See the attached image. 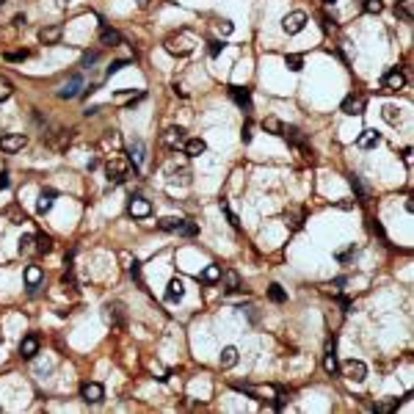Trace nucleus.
Returning a JSON list of instances; mask_svg holds the SVG:
<instances>
[{"mask_svg": "<svg viewBox=\"0 0 414 414\" xmlns=\"http://www.w3.org/2000/svg\"><path fill=\"white\" fill-rule=\"evenodd\" d=\"M163 47H166L172 56H191L193 53V47H196V42H193V36L191 33H174V36H168L166 42H163Z\"/></svg>", "mask_w": 414, "mask_h": 414, "instance_id": "nucleus-1", "label": "nucleus"}, {"mask_svg": "<svg viewBox=\"0 0 414 414\" xmlns=\"http://www.w3.org/2000/svg\"><path fill=\"white\" fill-rule=\"evenodd\" d=\"M105 174H108V185H119V182H125L127 177H130V160H108L105 166Z\"/></svg>", "mask_w": 414, "mask_h": 414, "instance_id": "nucleus-2", "label": "nucleus"}, {"mask_svg": "<svg viewBox=\"0 0 414 414\" xmlns=\"http://www.w3.org/2000/svg\"><path fill=\"white\" fill-rule=\"evenodd\" d=\"M103 321L111 326V329H121V326H125V304L121 301H108L103 307Z\"/></svg>", "mask_w": 414, "mask_h": 414, "instance_id": "nucleus-3", "label": "nucleus"}, {"mask_svg": "<svg viewBox=\"0 0 414 414\" xmlns=\"http://www.w3.org/2000/svg\"><path fill=\"white\" fill-rule=\"evenodd\" d=\"M340 373L348 381H356V384H362L364 378H368V364L362 362V359H348V362H343L340 364Z\"/></svg>", "mask_w": 414, "mask_h": 414, "instance_id": "nucleus-4", "label": "nucleus"}, {"mask_svg": "<svg viewBox=\"0 0 414 414\" xmlns=\"http://www.w3.org/2000/svg\"><path fill=\"white\" fill-rule=\"evenodd\" d=\"M307 22H309V17L304 14V11H290V14L282 19V28H284V33L296 36V33H301L304 28H307Z\"/></svg>", "mask_w": 414, "mask_h": 414, "instance_id": "nucleus-5", "label": "nucleus"}, {"mask_svg": "<svg viewBox=\"0 0 414 414\" xmlns=\"http://www.w3.org/2000/svg\"><path fill=\"white\" fill-rule=\"evenodd\" d=\"M127 160L133 163V168H141L147 160V144L141 138H133L130 144H127Z\"/></svg>", "mask_w": 414, "mask_h": 414, "instance_id": "nucleus-6", "label": "nucleus"}, {"mask_svg": "<svg viewBox=\"0 0 414 414\" xmlns=\"http://www.w3.org/2000/svg\"><path fill=\"white\" fill-rule=\"evenodd\" d=\"M364 108H368V100L362 97V94H348V97L343 100V113H348V116H362Z\"/></svg>", "mask_w": 414, "mask_h": 414, "instance_id": "nucleus-7", "label": "nucleus"}, {"mask_svg": "<svg viewBox=\"0 0 414 414\" xmlns=\"http://www.w3.org/2000/svg\"><path fill=\"white\" fill-rule=\"evenodd\" d=\"M163 144H166L168 149H180L182 144H185V130H182L180 125H172L163 130Z\"/></svg>", "mask_w": 414, "mask_h": 414, "instance_id": "nucleus-8", "label": "nucleus"}, {"mask_svg": "<svg viewBox=\"0 0 414 414\" xmlns=\"http://www.w3.org/2000/svg\"><path fill=\"white\" fill-rule=\"evenodd\" d=\"M229 97L235 100L237 108H243L246 113H252V91L246 86H229Z\"/></svg>", "mask_w": 414, "mask_h": 414, "instance_id": "nucleus-9", "label": "nucleus"}, {"mask_svg": "<svg viewBox=\"0 0 414 414\" xmlns=\"http://www.w3.org/2000/svg\"><path fill=\"white\" fill-rule=\"evenodd\" d=\"M25 144H28V138H25L22 133H9V135H3L0 138V149L3 152H19V149H25Z\"/></svg>", "mask_w": 414, "mask_h": 414, "instance_id": "nucleus-10", "label": "nucleus"}, {"mask_svg": "<svg viewBox=\"0 0 414 414\" xmlns=\"http://www.w3.org/2000/svg\"><path fill=\"white\" fill-rule=\"evenodd\" d=\"M80 398H83L86 403H100V400L105 398L103 384H97V381H86L83 386H80Z\"/></svg>", "mask_w": 414, "mask_h": 414, "instance_id": "nucleus-11", "label": "nucleus"}, {"mask_svg": "<svg viewBox=\"0 0 414 414\" xmlns=\"http://www.w3.org/2000/svg\"><path fill=\"white\" fill-rule=\"evenodd\" d=\"M80 91H83V78H80V75H72V78L58 89V97L61 100H72V97H78Z\"/></svg>", "mask_w": 414, "mask_h": 414, "instance_id": "nucleus-12", "label": "nucleus"}, {"mask_svg": "<svg viewBox=\"0 0 414 414\" xmlns=\"http://www.w3.org/2000/svg\"><path fill=\"white\" fill-rule=\"evenodd\" d=\"M127 213H130L133 218H147V215H152V205H149L144 196H133L130 205H127Z\"/></svg>", "mask_w": 414, "mask_h": 414, "instance_id": "nucleus-13", "label": "nucleus"}, {"mask_svg": "<svg viewBox=\"0 0 414 414\" xmlns=\"http://www.w3.org/2000/svg\"><path fill=\"white\" fill-rule=\"evenodd\" d=\"M381 86H384L386 91H400V89H406V75L400 72V69H389V72L384 75Z\"/></svg>", "mask_w": 414, "mask_h": 414, "instance_id": "nucleus-14", "label": "nucleus"}, {"mask_svg": "<svg viewBox=\"0 0 414 414\" xmlns=\"http://www.w3.org/2000/svg\"><path fill=\"white\" fill-rule=\"evenodd\" d=\"M42 279H44V271L39 265H28L25 268V282H28V293L36 296V290L42 287Z\"/></svg>", "mask_w": 414, "mask_h": 414, "instance_id": "nucleus-15", "label": "nucleus"}, {"mask_svg": "<svg viewBox=\"0 0 414 414\" xmlns=\"http://www.w3.org/2000/svg\"><path fill=\"white\" fill-rule=\"evenodd\" d=\"M334 340H329L326 343V356H323V370L329 373V376H334L337 370H340V362H337V354H334Z\"/></svg>", "mask_w": 414, "mask_h": 414, "instance_id": "nucleus-16", "label": "nucleus"}, {"mask_svg": "<svg viewBox=\"0 0 414 414\" xmlns=\"http://www.w3.org/2000/svg\"><path fill=\"white\" fill-rule=\"evenodd\" d=\"M378 144H381V133L378 130H362L356 138V147L359 149H376Z\"/></svg>", "mask_w": 414, "mask_h": 414, "instance_id": "nucleus-17", "label": "nucleus"}, {"mask_svg": "<svg viewBox=\"0 0 414 414\" xmlns=\"http://www.w3.org/2000/svg\"><path fill=\"white\" fill-rule=\"evenodd\" d=\"M36 354H39V337L36 334L22 337V343H19V356H22V359H33Z\"/></svg>", "mask_w": 414, "mask_h": 414, "instance_id": "nucleus-18", "label": "nucleus"}, {"mask_svg": "<svg viewBox=\"0 0 414 414\" xmlns=\"http://www.w3.org/2000/svg\"><path fill=\"white\" fill-rule=\"evenodd\" d=\"M56 199H58L56 191H50V188H47V191H42V193H39V202H36V213H39V215L50 213L53 205H56Z\"/></svg>", "mask_w": 414, "mask_h": 414, "instance_id": "nucleus-19", "label": "nucleus"}, {"mask_svg": "<svg viewBox=\"0 0 414 414\" xmlns=\"http://www.w3.org/2000/svg\"><path fill=\"white\" fill-rule=\"evenodd\" d=\"M100 42L108 44V47H119V44H125V39H121V33L116 28H108V25H103V28H100Z\"/></svg>", "mask_w": 414, "mask_h": 414, "instance_id": "nucleus-20", "label": "nucleus"}, {"mask_svg": "<svg viewBox=\"0 0 414 414\" xmlns=\"http://www.w3.org/2000/svg\"><path fill=\"white\" fill-rule=\"evenodd\" d=\"M182 149H185L188 158H199V155L207 152V144H205V138H185Z\"/></svg>", "mask_w": 414, "mask_h": 414, "instance_id": "nucleus-21", "label": "nucleus"}, {"mask_svg": "<svg viewBox=\"0 0 414 414\" xmlns=\"http://www.w3.org/2000/svg\"><path fill=\"white\" fill-rule=\"evenodd\" d=\"M182 296H185V282H182L180 276H174L166 287V301H180Z\"/></svg>", "mask_w": 414, "mask_h": 414, "instance_id": "nucleus-22", "label": "nucleus"}, {"mask_svg": "<svg viewBox=\"0 0 414 414\" xmlns=\"http://www.w3.org/2000/svg\"><path fill=\"white\" fill-rule=\"evenodd\" d=\"M61 39V25H47V28L39 31V42L42 44H58Z\"/></svg>", "mask_w": 414, "mask_h": 414, "instance_id": "nucleus-23", "label": "nucleus"}, {"mask_svg": "<svg viewBox=\"0 0 414 414\" xmlns=\"http://www.w3.org/2000/svg\"><path fill=\"white\" fill-rule=\"evenodd\" d=\"M221 279H224V293H235V290H240V274H237V271H224Z\"/></svg>", "mask_w": 414, "mask_h": 414, "instance_id": "nucleus-24", "label": "nucleus"}, {"mask_svg": "<svg viewBox=\"0 0 414 414\" xmlns=\"http://www.w3.org/2000/svg\"><path fill=\"white\" fill-rule=\"evenodd\" d=\"M47 144L56 147V149H66L69 147V130H56L47 135Z\"/></svg>", "mask_w": 414, "mask_h": 414, "instance_id": "nucleus-25", "label": "nucleus"}, {"mask_svg": "<svg viewBox=\"0 0 414 414\" xmlns=\"http://www.w3.org/2000/svg\"><path fill=\"white\" fill-rule=\"evenodd\" d=\"M235 362H237V348L235 345H227V348L221 351V356H218V364L224 370H229V368H235Z\"/></svg>", "mask_w": 414, "mask_h": 414, "instance_id": "nucleus-26", "label": "nucleus"}, {"mask_svg": "<svg viewBox=\"0 0 414 414\" xmlns=\"http://www.w3.org/2000/svg\"><path fill=\"white\" fill-rule=\"evenodd\" d=\"M182 221H185V218H177V215H166V218L158 221V227L163 229V232H177V229L182 227Z\"/></svg>", "mask_w": 414, "mask_h": 414, "instance_id": "nucleus-27", "label": "nucleus"}, {"mask_svg": "<svg viewBox=\"0 0 414 414\" xmlns=\"http://www.w3.org/2000/svg\"><path fill=\"white\" fill-rule=\"evenodd\" d=\"M398 17L406 19V22H411V19H414V3H411V0H400V3H398Z\"/></svg>", "mask_w": 414, "mask_h": 414, "instance_id": "nucleus-28", "label": "nucleus"}, {"mask_svg": "<svg viewBox=\"0 0 414 414\" xmlns=\"http://www.w3.org/2000/svg\"><path fill=\"white\" fill-rule=\"evenodd\" d=\"M202 282H207V284L221 282V268L218 265H207L205 271H202Z\"/></svg>", "mask_w": 414, "mask_h": 414, "instance_id": "nucleus-29", "label": "nucleus"}, {"mask_svg": "<svg viewBox=\"0 0 414 414\" xmlns=\"http://www.w3.org/2000/svg\"><path fill=\"white\" fill-rule=\"evenodd\" d=\"M36 252L39 254H50L53 252V237L50 235H36Z\"/></svg>", "mask_w": 414, "mask_h": 414, "instance_id": "nucleus-30", "label": "nucleus"}, {"mask_svg": "<svg viewBox=\"0 0 414 414\" xmlns=\"http://www.w3.org/2000/svg\"><path fill=\"white\" fill-rule=\"evenodd\" d=\"M33 243H36V235H22V237H19V254H28V252H33V249H36V246H33Z\"/></svg>", "mask_w": 414, "mask_h": 414, "instance_id": "nucleus-31", "label": "nucleus"}, {"mask_svg": "<svg viewBox=\"0 0 414 414\" xmlns=\"http://www.w3.org/2000/svg\"><path fill=\"white\" fill-rule=\"evenodd\" d=\"M381 116H384V121H389V125H398V121H400V111L395 105H384Z\"/></svg>", "mask_w": 414, "mask_h": 414, "instance_id": "nucleus-32", "label": "nucleus"}, {"mask_svg": "<svg viewBox=\"0 0 414 414\" xmlns=\"http://www.w3.org/2000/svg\"><path fill=\"white\" fill-rule=\"evenodd\" d=\"M284 66H287V69H293V72H298L304 66V58L298 56V53H290V56H284Z\"/></svg>", "mask_w": 414, "mask_h": 414, "instance_id": "nucleus-33", "label": "nucleus"}, {"mask_svg": "<svg viewBox=\"0 0 414 414\" xmlns=\"http://www.w3.org/2000/svg\"><path fill=\"white\" fill-rule=\"evenodd\" d=\"M268 298H271V301H276V304H282V301H287V293H284L279 284H271V287H268Z\"/></svg>", "mask_w": 414, "mask_h": 414, "instance_id": "nucleus-34", "label": "nucleus"}, {"mask_svg": "<svg viewBox=\"0 0 414 414\" xmlns=\"http://www.w3.org/2000/svg\"><path fill=\"white\" fill-rule=\"evenodd\" d=\"M125 66H130V58H119V61H111V66L105 69V78H111V75H116L119 69H125Z\"/></svg>", "mask_w": 414, "mask_h": 414, "instance_id": "nucleus-35", "label": "nucleus"}, {"mask_svg": "<svg viewBox=\"0 0 414 414\" xmlns=\"http://www.w3.org/2000/svg\"><path fill=\"white\" fill-rule=\"evenodd\" d=\"M11 91H14V86H11V80L0 75V103H3V100H9V97H11Z\"/></svg>", "mask_w": 414, "mask_h": 414, "instance_id": "nucleus-36", "label": "nucleus"}, {"mask_svg": "<svg viewBox=\"0 0 414 414\" xmlns=\"http://www.w3.org/2000/svg\"><path fill=\"white\" fill-rule=\"evenodd\" d=\"M262 127H265V130H271V133H274V135H279L284 125H282V121H279V119H276V116H268L265 121H262Z\"/></svg>", "mask_w": 414, "mask_h": 414, "instance_id": "nucleus-37", "label": "nucleus"}, {"mask_svg": "<svg viewBox=\"0 0 414 414\" xmlns=\"http://www.w3.org/2000/svg\"><path fill=\"white\" fill-rule=\"evenodd\" d=\"M180 235H185V237H193V235H199V227H196L193 221H182V227L177 229Z\"/></svg>", "mask_w": 414, "mask_h": 414, "instance_id": "nucleus-38", "label": "nucleus"}, {"mask_svg": "<svg viewBox=\"0 0 414 414\" xmlns=\"http://www.w3.org/2000/svg\"><path fill=\"white\" fill-rule=\"evenodd\" d=\"M364 11H368V14H381L384 3L381 0H364Z\"/></svg>", "mask_w": 414, "mask_h": 414, "instance_id": "nucleus-39", "label": "nucleus"}, {"mask_svg": "<svg viewBox=\"0 0 414 414\" xmlns=\"http://www.w3.org/2000/svg\"><path fill=\"white\" fill-rule=\"evenodd\" d=\"M348 182H351V185H354V191H356L359 196H362V199H364V196H368V188L362 185V180H359V174H351V177H348Z\"/></svg>", "mask_w": 414, "mask_h": 414, "instance_id": "nucleus-40", "label": "nucleus"}, {"mask_svg": "<svg viewBox=\"0 0 414 414\" xmlns=\"http://www.w3.org/2000/svg\"><path fill=\"white\" fill-rule=\"evenodd\" d=\"M9 218H11V224H22V221H25V213H22V210H19L17 205H11V207H9Z\"/></svg>", "mask_w": 414, "mask_h": 414, "instance_id": "nucleus-41", "label": "nucleus"}, {"mask_svg": "<svg viewBox=\"0 0 414 414\" xmlns=\"http://www.w3.org/2000/svg\"><path fill=\"white\" fill-rule=\"evenodd\" d=\"M61 284H64V290H66V287L75 290V274H72V268H66V274L61 276Z\"/></svg>", "mask_w": 414, "mask_h": 414, "instance_id": "nucleus-42", "label": "nucleus"}, {"mask_svg": "<svg viewBox=\"0 0 414 414\" xmlns=\"http://www.w3.org/2000/svg\"><path fill=\"white\" fill-rule=\"evenodd\" d=\"M395 406H398V398H392V400H386V403H378V406H376V411H378V414H386V411L395 409Z\"/></svg>", "mask_w": 414, "mask_h": 414, "instance_id": "nucleus-43", "label": "nucleus"}, {"mask_svg": "<svg viewBox=\"0 0 414 414\" xmlns=\"http://www.w3.org/2000/svg\"><path fill=\"white\" fill-rule=\"evenodd\" d=\"M97 61H100V53H97V50H91V53H86V56H83V66L89 69V66H91V64H97Z\"/></svg>", "mask_w": 414, "mask_h": 414, "instance_id": "nucleus-44", "label": "nucleus"}, {"mask_svg": "<svg viewBox=\"0 0 414 414\" xmlns=\"http://www.w3.org/2000/svg\"><path fill=\"white\" fill-rule=\"evenodd\" d=\"M130 276H133V279L135 282H138V284H144V282H141V262H130Z\"/></svg>", "mask_w": 414, "mask_h": 414, "instance_id": "nucleus-45", "label": "nucleus"}, {"mask_svg": "<svg viewBox=\"0 0 414 414\" xmlns=\"http://www.w3.org/2000/svg\"><path fill=\"white\" fill-rule=\"evenodd\" d=\"M240 135H243V144H249V141L254 138V125H252V121H249V125L243 127V133H240Z\"/></svg>", "mask_w": 414, "mask_h": 414, "instance_id": "nucleus-46", "label": "nucleus"}, {"mask_svg": "<svg viewBox=\"0 0 414 414\" xmlns=\"http://www.w3.org/2000/svg\"><path fill=\"white\" fill-rule=\"evenodd\" d=\"M224 47H227V44H224V42H218V39H213V42H210V56H218V53L224 50Z\"/></svg>", "mask_w": 414, "mask_h": 414, "instance_id": "nucleus-47", "label": "nucleus"}, {"mask_svg": "<svg viewBox=\"0 0 414 414\" xmlns=\"http://www.w3.org/2000/svg\"><path fill=\"white\" fill-rule=\"evenodd\" d=\"M221 210L227 213V218H229V224H232V227H240V221H237V215L232 213V210H229V205H221Z\"/></svg>", "mask_w": 414, "mask_h": 414, "instance_id": "nucleus-48", "label": "nucleus"}, {"mask_svg": "<svg viewBox=\"0 0 414 414\" xmlns=\"http://www.w3.org/2000/svg\"><path fill=\"white\" fill-rule=\"evenodd\" d=\"M354 252H356V249H354V246H348V249H343V252H337V260H340V262H345V260H348V257H354Z\"/></svg>", "mask_w": 414, "mask_h": 414, "instance_id": "nucleus-49", "label": "nucleus"}, {"mask_svg": "<svg viewBox=\"0 0 414 414\" xmlns=\"http://www.w3.org/2000/svg\"><path fill=\"white\" fill-rule=\"evenodd\" d=\"M25 58H28V53H6V61H25Z\"/></svg>", "mask_w": 414, "mask_h": 414, "instance_id": "nucleus-50", "label": "nucleus"}, {"mask_svg": "<svg viewBox=\"0 0 414 414\" xmlns=\"http://www.w3.org/2000/svg\"><path fill=\"white\" fill-rule=\"evenodd\" d=\"M232 31H235V25L229 22V19H224V22H221V33H224V36H229Z\"/></svg>", "mask_w": 414, "mask_h": 414, "instance_id": "nucleus-51", "label": "nucleus"}, {"mask_svg": "<svg viewBox=\"0 0 414 414\" xmlns=\"http://www.w3.org/2000/svg\"><path fill=\"white\" fill-rule=\"evenodd\" d=\"M11 185V180H9V172H0V191L3 188H9Z\"/></svg>", "mask_w": 414, "mask_h": 414, "instance_id": "nucleus-52", "label": "nucleus"}, {"mask_svg": "<svg viewBox=\"0 0 414 414\" xmlns=\"http://www.w3.org/2000/svg\"><path fill=\"white\" fill-rule=\"evenodd\" d=\"M331 284H334V290H337V293H340V290H343V284H345V276H340V279H334Z\"/></svg>", "mask_w": 414, "mask_h": 414, "instance_id": "nucleus-53", "label": "nucleus"}, {"mask_svg": "<svg viewBox=\"0 0 414 414\" xmlns=\"http://www.w3.org/2000/svg\"><path fill=\"white\" fill-rule=\"evenodd\" d=\"M11 22H14V25H17V28H19V25H25V14H17L14 19H11Z\"/></svg>", "mask_w": 414, "mask_h": 414, "instance_id": "nucleus-54", "label": "nucleus"}, {"mask_svg": "<svg viewBox=\"0 0 414 414\" xmlns=\"http://www.w3.org/2000/svg\"><path fill=\"white\" fill-rule=\"evenodd\" d=\"M100 113V105H94V108H89V111H86V116H97Z\"/></svg>", "mask_w": 414, "mask_h": 414, "instance_id": "nucleus-55", "label": "nucleus"}, {"mask_svg": "<svg viewBox=\"0 0 414 414\" xmlns=\"http://www.w3.org/2000/svg\"><path fill=\"white\" fill-rule=\"evenodd\" d=\"M56 6H58V9H66V6H69V0H56Z\"/></svg>", "mask_w": 414, "mask_h": 414, "instance_id": "nucleus-56", "label": "nucleus"}, {"mask_svg": "<svg viewBox=\"0 0 414 414\" xmlns=\"http://www.w3.org/2000/svg\"><path fill=\"white\" fill-rule=\"evenodd\" d=\"M138 6H141V9H147V6H149V0H138Z\"/></svg>", "mask_w": 414, "mask_h": 414, "instance_id": "nucleus-57", "label": "nucleus"}, {"mask_svg": "<svg viewBox=\"0 0 414 414\" xmlns=\"http://www.w3.org/2000/svg\"><path fill=\"white\" fill-rule=\"evenodd\" d=\"M323 3H326V6H334V3H337V0H323Z\"/></svg>", "mask_w": 414, "mask_h": 414, "instance_id": "nucleus-58", "label": "nucleus"}, {"mask_svg": "<svg viewBox=\"0 0 414 414\" xmlns=\"http://www.w3.org/2000/svg\"><path fill=\"white\" fill-rule=\"evenodd\" d=\"M3 3H6V0H0V6H3Z\"/></svg>", "mask_w": 414, "mask_h": 414, "instance_id": "nucleus-59", "label": "nucleus"}, {"mask_svg": "<svg viewBox=\"0 0 414 414\" xmlns=\"http://www.w3.org/2000/svg\"><path fill=\"white\" fill-rule=\"evenodd\" d=\"M395 3H400V0H395Z\"/></svg>", "mask_w": 414, "mask_h": 414, "instance_id": "nucleus-60", "label": "nucleus"}]
</instances>
